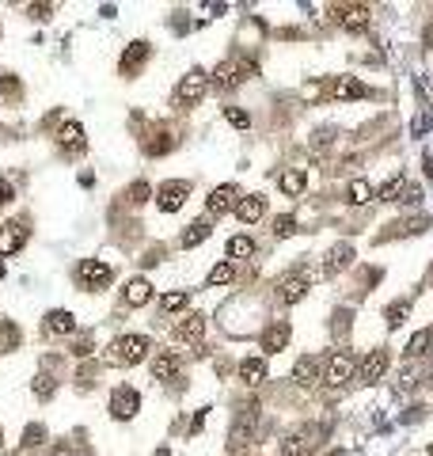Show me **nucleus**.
Segmentation results:
<instances>
[{"mask_svg": "<svg viewBox=\"0 0 433 456\" xmlns=\"http://www.w3.org/2000/svg\"><path fill=\"white\" fill-rule=\"evenodd\" d=\"M148 350H152L148 334H122V339L110 342L106 361H110V365H137V361L148 358Z\"/></svg>", "mask_w": 433, "mask_h": 456, "instance_id": "f257e3e1", "label": "nucleus"}, {"mask_svg": "<svg viewBox=\"0 0 433 456\" xmlns=\"http://www.w3.org/2000/svg\"><path fill=\"white\" fill-rule=\"evenodd\" d=\"M76 282L88 293H99V289H106V285L115 282V270L106 266L103 259H80L76 262Z\"/></svg>", "mask_w": 433, "mask_h": 456, "instance_id": "f03ea898", "label": "nucleus"}, {"mask_svg": "<svg viewBox=\"0 0 433 456\" xmlns=\"http://www.w3.org/2000/svg\"><path fill=\"white\" fill-rule=\"evenodd\" d=\"M259 73V65H255V61H247V57H236V61H224L221 69H217V73H213V84H217V88H239V84L247 80V76H255Z\"/></svg>", "mask_w": 433, "mask_h": 456, "instance_id": "7ed1b4c3", "label": "nucleus"}, {"mask_svg": "<svg viewBox=\"0 0 433 456\" xmlns=\"http://www.w3.org/2000/svg\"><path fill=\"white\" fill-rule=\"evenodd\" d=\"M255 426H259V403H247L244 415L236 418V426H232V441H229L232 453H239V448L251 445V441H255Z\"/></svg>", "mask_w": 433, "mask_h": 456, "instance_id": "20e7f679", "label": "nucleus"}, {"mask_svg": "<svg viewBox=\"0 0 433 456\" xmlns=\"http://www.w3.org/2000/svg\"><path fill=\"white\" fill-rule=\"evenodd\" d=\"M137 411H141V391H137V388L122 384V388L110 391V415H115L118 422H130Z\"/></svg>", "mask_w": 433, "mask_h": 456, "instance_id": "39448f33", "label": "nucleus"}, {"mask_svg": "<svg viewBox=\"0 0 433 456\" xmlns=\"http://www.w3.org/2000/svg\"><path fill=\"white\" fill-rule=\"evenodd\" d=\"M319 437H323V430H319V426H304V430L289 433V437L281 441V456H308L312 448L319 445Z\"/></svg>", "mask_w": 433, "mask_h": 456, "instance_id": "423d86ee", "label": "nucleus"}, {"mask_svg": "<svg viewBox=\"0 0 433 456\" xmlns=\"http://www.w3.org/2000/svg\"><path fill=\"white\" fill-rule=\"evenodd\" d=\"M205 88H209V76H205L202 69H194V73H187L179 80V88H175V103H179V106H194L198 99L205 95Z\"/></svg>", "mask_w": 433, "mask_h": 456, "instance_id": "0eeeda50", "label": "nucleus"}, {"mask_svg": "<svg viewBox=\"0 0 433 456\" xmlns=\"http://www.w3.org/2000/svg\"><path fill=\"white\" fill-rule=\"evenodd\" d=\"M236 205H239V187H236V183H224V187H217L209 198H205V209H209V217L232 213Z\"/></svg>", "mask_w": 433, "mask_h": 456, "instance_id": "6e6552de", "label": "nucleus"}, {"mask_svg": "<svg viewBox=\"0 0 433 456\" xmlns=\"http://www.w3.org/2000/svg\"><path fill=\"white\" fill-rule=\"evenodd\" d=\"M353 369H358L353 354H346V350L331 354V358H327V384H331V388H342V384L353 376Z\"/></svg>", "mask_w": 433, "mask_h": 456, "instance_id": "1a4fd4ad", "label": "nucleus"}, {"mask_svg": "<svg viewBox=\"0 0 433 456\" xmlns=\"http://www.w3.org/2000/svg\"><path fill=\"white\" fill-rule=\"evenodd\" d=\"M187 194H190V183H164V187L156 190V205L164 213H175V209H183V202H187Z\"/></svg>", "mask_w": 433, "mask_h": 456, "instance_id": "9d476101", "label": "nucleus"}, {"mask_svg": "<svg viewBox=\"0 0 433 456\" xmlns=\"http://www.w3.org/2000/svg\"><path fill=\"white\" fill-rule=\"evenodd\" d=\"M23 244H27V228L19 225V220H4V225H0V259L16 255Z\"/></svg>", "mask_w": 433, "mask_h": 456, "instance_id": "9b49d317", "label": "nucleus"}, {"mask_svg": "<svg viewBox=\"0 0 433 456\" xmlns=\"http://www.w3.org/2000/svg\"><path fill=\"white\" fill-rule=\"evenodd\" d=\"M289 339H293V327L285 323V319H278V323H270L266 331H262V350L266 354H278V350H285L289 346Z\"/></svg>", "mask_w": 433, "mask_h": 456, "instance_id": "f8f14e48", "label": "nucleus"}, {"mask_svg": "<svg viewBox=\"0 0 433 456\" xmlns=\"http://www.w3.org/2000/svg\"><path fill=\"white\" fill-rule=\"evenodd\" d=\"M368 16H373V12H368L365 4H346V8H335V19L346 27V31H365Z\"/></svg>", "mask_w": 433, "mask_h": 456, "instance_id": "ddd939ff", "label": "nucleus"}, {"mask_svg": "<svg viewBox=\"0 0 433 456\" xmlns=\"http://www.w3.org/2000/svg\"><path fill=\"white\" fill-rule=\"evenodd\" d=\"M42 331L46 334H73L76 331V316L65 312V308H54V312H46V319H42Z\"/></svg>", "mask_w": 433, "mask_h": 456, "instance_id": "4468645a", "label": "nucleus"}, {"mask_svg": "<svg viewBox=\"0 0 433 456\" xmlns=\"http://www.w3.org/2000/svg\"><path fill=\"white\" fill-rule=\"evenodd\" d=\"M148 54H152V49H148V42H130V49H126L122 61H118L122 76H133V73H137V69L148 61Z\"/></svg>", "mask_w": 433, "mask_h": 456, "instance_id": "2eb2a0df", "label": "nucleus"}, {"mask_svg": "<svg viewBox=\"0 0 433 456\" xmlns=\"http://www.w3.org/2000/svg\"><path fill=\"white\" fill-rule=\"evenodd\" d=\"M122 301L133 304V308H141V304L152 301V285H148V277H130L122 289Z\"/></svg>", "mask_w": 433, "mask_h": 456, "instance_id": "dca6fc26", "label": "nucleus"}, {"mask_svg": "<svg viewBox=\"0 0 433 456\" xmlns=\"http://www.w3.org/2000/svg\"><path fill=\"white\" fill-rule=\"evenodd\" d=\"M179 369H183V361L175 358L172 350L156 354V358H152V380H175V376H179Z\"/></svg>", "mask_w": 433, "mask_h": 456, "instance_id": "f3484780", "label": "nucleus"}, {"mask_svg": "<svg viewBox=\"0 0 433 456\" xmlns=\"http://www.w3.org/2000/svg\"><path fill=\"white\" fill-rule=\"evenodd\" d=\"M384 369H388V350H373L361 361V384H376L384 376Z\"/></svg>", "mask_w": 433, "mask_h": 456, "instance_id": "a211bd4d", "label": "nucleus"}, {"mask_svg": "<svg viewBox=\"0 0 433 456\" xmlns=\"http://www.w3.org/2000/svg\"><path fill=\"white\" fill-rule=\"evenodd\" d=\"M58 145L65 148V152H84V145H88V141H84V126L80 122H65L58 130Z\"/></svg>", "mask_w": 433, "mask_h": 456, "instance_id": "6ab92c4d", "label": "nucleus"}, {"mask_svg": "<svg viewBox=\"0 0 433 456\" xmlns=\"http://www.w3.org/2000/svg\"><path fill=\"white\" fill-rule=\"evenodd\" d=\"M202 334H205V316H187L183 319L179 327H175V339L179 342H190V346H198V342H202Z\"/></svg>", "mask_w": 433, "mask_h": 456, "instance_id": "aec40b11", "label": "nucleus"}, {"mask_svg": "<svg viewBox=\"0 0 433 456\" xmlns=\"http://www.w3.org/2000/svg\"><path fill=\"white\" fill-rule=\"evenodd\" d=\"M266 213V198L262 194H247V198H239V205H236V217L244 220V225H255V220Z\"/></svg>", "mask_w": 433, "mask_h": 456, "instance_id": "412c9836", "label": "nucleus"}, {"mask_svg": "<svg viewBox=\"0 0 433 456\" xmlns=\"http://www.w3.org/2000/svg\"><path fill=\"white\" fill-rule=\"evenodd\" d=\"M304 293H308V277H285V282L278 285V301L281 304H296V301H304Z\"/></svg>", "mask_w": 433, "mask_h": 456, "instance_id": "4be33fe9", "label": "nucleus"}, {"mask_svg": "<svg viewBox=\"0 0 433 456\" xmlns=\"http://www.w3.org/2000/svg\"><path fill=\"white\" fill-rule=\"evenodd\" d=\"M293 380L304 384V388L319 384V361H316V358H301V361L293 365Z\"/></svg>", "mask_w": 433, "mask_h": 456, "instance_id": "5701e85b", "label": "nucleus"}, {"mask_svg": "<svg viewBox=\"0 0 433 456\" xmlns=\"http://www.w3.org/2000/svg\"><path fill=\"white\" fill-rule=\"evenodd\" d=\"M239 380L244 384H262L266 380V361L262 358H244L239 361Z\"/></svg>", "mask_w": 433, "mask_h": 456, "instance_id": "b1692460", "label": "nucleus"}, {"mask_svg": "<svg viewBox=\"0 0 433 456\" xmlns=\"http://www.w3.org/2000/svg\"><path fill=\"white\" fill-rule=\"evenodd\" d=\"M361 95H368V88L361 80H350V76H342V80L331 88V99H361Z\"/></svg>", "mask_w": 433, "mask_h": 456, "instance_id": "393cba45", "label": "nucleus"}, {"mask_svg": "<svg viewBox=\"0 0 433 456\" xmlns=\"http://www.w3.org/2000/svg\"><path fill=\"white\" fill-rule=\"evenodd\" d=\"M209 232H213L209 220H194V225H187V232H183L179 244H183V247H198L202 240H209Z\"/></svg>", "mask_w": 433, "mask_h": 456, "instance_id": "a878e982", "label": "nucleus"}, {"mask_svg": "<svg viewBox=\"0 0 433 456\" xmlns=\"http://www.w3.org/2000/svg\"><path fill=\"white\" fill-rule=\"evenodd\" d=\"M172 145H175V137L167 130H160V133H152V141H145V152L148 156H164V152H172Z\"/></svg>", "mask_w": 433, "mask_h": 456, "instance_id": "bb28decb", "label": "nucleus"}, {"mask_svg": "<svg viewBox=\"0 0 433 456\" xmlns=\"http://www.w3.org/2000/svg\"><path fill=\"white\" fill-rule=\"evenodd\" d=\"M251 255H255V240H247V236L229 240V259H251Z\"/></svg>", "mask_w": 433, "mask_h": 456, "instance_id": "cd10ccee", "label": "nucleus"}, {"mask_svg": "<svg viewBox=\"0 0 433 456\" xmlns=\"http://www.w3.org/2000/svg\"><path fill=\"white\" fill-rule=\"evenodd\" d=\"M190 304V293L187 289H179V293H164V301H160V312H167V316H172V312H183Z\"/></svg>", "mask_w": 433, "mask_h": 456, "instance_id": "c85d7f7f", "label": "nucleus"}, {"mask_svg": "<svg viewBox=\"0 0 433 456\" xmlns=\"http://www.w3.org/2000/svg\"><path fill=\"white\" fill-rule=\"evenodd\" d=\"M403 190H407V179H403V175H395L392 183H384V187H380V194H376V198H380V202H399Z\"/></svg>", "mask_w": 433, "mask_h": 456, "instance_id": "c756f323", "label": "nucleus"}, {"mask_svg": "<svg viewBox=\"0 0 433 456\" xmlns=\"http://www.w3.org/2000/svg\"><path fill=\"white\" fill-rule=\"evenodd\" d=\"M281 190H285L289 198L304 194V171H285V175H281Z\"/></svg>", "mask_w": 433, "mask_h": 456, "instance_id": "7c9ffc66", "label": "nucleus"}, {"mask_svg": "<svg viewBox=\"0 0 433 456\" xmlns=\"http://www.w3.org/2000/svg\"><path fill=\"white\" fill-rule=\"evenodd\" d=\"M346 262H350V247L338 244L335 251H331V262H323V270H327V274H338V270H342Z\"/></svg>", "mask_w": 433, "mask_h": 456, "instance_id": "2f4dec72", "label": "nucleus"}, {"mask_svg": "<svg viewBox=\"0 0 433 456\" xmlns=\"http://www.w3.org/2000/svg\"><path fill=\"white\" fill-rule=\"evenodd\" d=\"M232 277H236L232 262H221V266H213V270H209V285H229Z\"/></svg>", "mask_w": 433, "mask_h": 456, "instance_id": "473e14b6", "label": "nucleus"}, {"mask_svg": "<svg viewBox=\"0 0 433 456\" xmlns=\"http://www.w3.org/2000/svg\"><path fill=\"white\" fill-rule=\"evenodd\" d=\"M368 198H373V187H368L365 179H353V183H350V202L361 205V202H368Z\"/></svg>", "mask_w": 433, "mask_h": 456, "instance_id": "72a5a7b5", "label": "nucleus"}, {"mask_svg": "<svg viewBox=\"0 0 433 456\" xmlns=\"http://www.w3.org/2000/svg\"><path fill=\"white\" fill-rule=\"evenodd\" d=\"M430 342H433V331H418L414 339H410V346H407V350H410V358L425 354V350H430Z\"/></svg>", "mask_w": 433, "mask_h": 456, "instance_id": "f704fd0d", "label": "nucleus"}, {"mask_svg": "<svg viewBox=\"0 0 433 456\" xmlns=\"http://www.w3.org/2000/svg\"><path fill=\"white\" fill-rule=\"evenodd\" d=\"M407 312H410V308H407V301H399V304H392V308H388V312H384V319H388V327H399V323H403V319H407Z\"/></svg>", "mask_w": 433, "mask_h": 456, "instance_id": "c9c22d12", "label": "nucleus"}, {"mask_svg": "<svg viewBox=\"0 0 433 456\" xmlns=\"http://www.w3.org/2000/svg\"><path fill=\"white\" fill-rule=\"evenodd\" d=\"M224 118H229V122L236 126V130H247V126H251V118H247V114L239 111V106H224Z\"/></svg>", "mask_w": 433, "mask_h": 456, "instance_id": "e433bc0d", "label": "nucleus"}, {"mask_svg": "<svg viewBox=\"0 0 433 456\" xmlns=\"http://www.w3.org/2000/svg\"><path fill=\"white\" fill-rule=\"evenodd\" d=\"M274 232H278L281 240L293 236V232H296V217H289V213H285V217H278V220H274Z\"/></svg>", "mask_w": 433, "mask_h": 456, "instance_id": "4c0bfd02", "label": "nucleus"}, {"mask_svg": "<svg viewBox=\"0 0 433 456\" xmlns=\"http://www.w3.org/2000/svg\"><path fill=\"white\" fill-rule=\"evenodd\" d=\"M19 342V327L16 323H0V346H16Z\"/></svg>", "mask_w": 433, "mask_h": 456, "instance_id": "58836bf2", "label": "nucleus"}, {"mask_svg": "<svg viewBox=\"0 0 433 456\" xmlns=\"http://www.w3.org/2000/svg\"><path fill=\"white\" fill-rule=\"evenodd\" d=\"M34 396H42V399H49V396H54V376H46V373H42L38 380H34Z\"/></svg>", "mask_w": 433, "mask_h": 456, "instance_id": "ea45409f", "label": "nucleus"}, {"mask_svg": "<svg viewBox=\"0 0 433 456\" xmlns=\"http://www.w3.org/2000/svg\"><path fill=\"white\" fill-rule=\"evenodd\" d=\"M145 198H148V183H133V187H130V202L137 205V202H145Z\"/></svg>", "mask_w": 433, "mask_h": 456, "instance_id": "a19ab883", "label": "nucleus"}, {"mask_svg": "<svg viewBox=\"0 0 433 456\" xmlns=\"http://www.w3.org/2000/svg\"><path fill=\"white\" fill-rule=\"evenodd\" d=\"M12 198H16V187H12V179H0V205H8Z\"/></svg>", "mask_w": 433, "mask_h": 456, "instance_id": "79ce46f5", "label": "nucleus"}, {"mask_svg": "<svg viewBox=\"0 0 433 456\" xmlns=\"http://www.w3.org/2000/svg\"><path fill=\"white\" fill-rule=\"evenodd\" d=\"M399 202H403V205H414V202H422V190H418V187H410V183H407V190H403V198H399Z\"/></svg>", "mask_w": 433, "mask_h": 456, "instance_id": "37998d69", "label": "nucleus"}, {"mask_svg": "<svg viewBox=\"0 0 433 456\" xmlns=\"http://www.w3.org/2000/svg\"><path fill=\"white\" fill-rule=\"evenodd\" d=\"M49 12H54V4H31V16L34 19H49Z\"/></svg>", "mask_w": 433, "mask_h": 456, "instance_id": "c03bdc74", "label": "nucleus"}, {"mask_svg": "<svg viewBox=\"0 0 433 456\" xmlns=\"http://www.w3.org/2000/svg\"><path fill=\"white\" fill-rule=\"evenodd\" d=\"M49 456H76V453H73V448H69V445H58V448H54V453H49Z\"/></svg>", "mask_w": 433, "mask_h": 456, "instance_id": "a18cd8bd", "label": "nucleus"}, {"mask_svg": "<svg viewBox=\"0 0 433 456\" xmlns=\"http://www.w3.org/2000/svg\"><path fill=\"white\" fill-rule=\"evenodd\" d=\"M430 453H433V448H430Z\"/></svg>", "mask_w": 433, "mask_h": 456, "instance_id": "49530a36", "label": "nucleus"}]
</instances>
